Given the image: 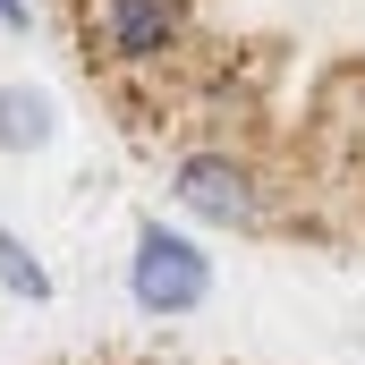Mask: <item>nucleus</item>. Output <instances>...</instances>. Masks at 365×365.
I'll list each match as a JSON object with an SVG mask.
<instances>
[{"mask_svg":"<svg viewBox=\"0 0 365 365\" xmlns=\"http://www.w3.org/2000/svg\"><path fill=\"white\" fill-rule=\"evenodd\" d=\"M43 365H238V357H204V349H162V340H110V349H68Z\"/></svg>","mask_w":365,"mask_h":365,"instance_id":"1","label":"nucleus"}]
</instances>
